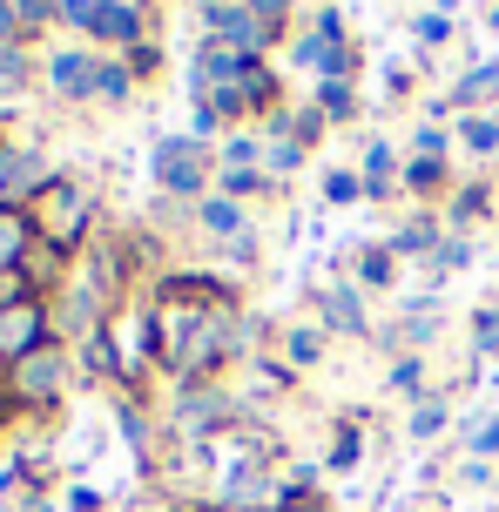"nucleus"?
<instances>
[{"mask_svg":"<svg viewBox=\"0 0 499 512\" xmlns=\"http://www.w3.org/2000/svg\"><path fill=\"white\" fill-rule=\"evenodd\" d=\"M439 243H446V230H439L432 216H419V223H405L385 250H392V256H425V263H432V250H439Z\"/></svg>","mask_w":499,"mask_h":512,"instance_id":"1a4fd4ad","label":"nucleus"},{"mask_svg":"<svg viewBox=\"0 0 499 512\" xmlns=\"http://www.w3.org/2000/svg\"><path fill=\"white\" fill-rule=\"evenodd\" d=\"M452 142H446V128L439 122H419V135H412V155H446Z\"/></svg>","mask_w":499,"mask_h":512,"instance_id":"cd10ccee","label":"nucleus"},{"mask_svg":"<svg viewBox=\"0 0 499 512\" xmlns=\"http://www.w3.org/2000/svg\"><path fill=\"white\" fill-rule=\"evenodd\" d=\"M48 81L68 95V102H88V95H95V54H81V48L54 54V61H48Z\"/></svg>","mask_w":499,"mask_h":512,"instance_id":"423d86ee","label":"nucleus"},{"mask_svg":"<svg viewBox=\"0 0 499 512\" xmlns=\"http://www.w3.org/2000/svg\"><path fill=\"white\" fill-rule=\"evenodd\" d=\"M358 196H365V182L351 169H324V203H358Z\"/></svg>","mask_w":499,"mask_h":512,"instance_id":"b1692460","label":"nucleus"},{"mask_svg":"<svg viewBox=\"0 0 499 512\" xmlns=\"http://www.w3.org/2000/svg\"><path fill=\"white\" fill-rule=\"evenodd\" d=\"M466 459H499V411H486V418H473L466 425Z\"/></svg>","mask_w":499,"mask_h":512,"instance_id":"a211bd4d","label":"nucleus"},{"mask_svg":"<svg viewBox=\"0 0 499 512\" xmlns=\"http://www.w3.org/2000/svg\"><path fill=\"white\" fill-rule=\"evenodd\" d=\"M499 95V61H479L473 75H459V88H452L446 102L452 108H473V102H493Z\"/></svg>","mask_w":499,"mask_h":512,"instance_id":"9d476101","label":"nucleus"},{"mask_svg":"<svg viewBox=\"0 0 499 512\" xmlns=\"http://www.w3.org/2000/svg\"><path fill=\"white\" fill-rule=\"evenodd\" d=\"M129 88H135L129 61H95V95H102V102H129Z\"/></svg>","mask_w":499,"mask_h":512,"instance_id":"f3484780","label":"nucleus"},{"mask_svg":"<svg viewBox=\"0 0 499 512\" xmlns=\"http://www.w3.org/2000/svg\"><path fill=\"white\" fill-rule=\"evenodd\" d=\"M311 34H317V41H344V14H338V7H317Z\"/></svg>","mask_w":499,"mask_h":512,"instance_id":"c85d7f7f","label":"nucleus"},{"mask_svg":"<svg viewBox=\"0 0 499 512\" xmlns=\"http://www.w3.org/2000/svg\"><path fill=\"white\" fill-rule=\"evenodd\" d=\"M54 371H61V358L41 351V364H27V391H54Z\"/></svg>","mask_w":499,"mask_h":512,"instance_id":"c756f323","label":"nucleus"},{"mask_svg":"<svg viewBox=\"0 0 499 512\" xmlns=\"http://www.w3.org/2000/svg\"><path fill=\"white\" fill-rule=\"evenodd\" d=\"M284 351H290V364H317L324 358V331H317V324H297V331L284 337Z\"/></svg>","mask_w":499,"mask_h":512,"instance_id":"5701e85b","label":"nucleus"},{"mask_svg":"<svg viewBox=\"0 0 499 512\" xmlns=\"http://www.w3.org/2000/svg\"><path fill=\"white\" fill-rule=\"evenodd\" d=\"M263 189H270L263 169H223V196H230V203H250V196H263Z\"/></svg>","mask_w":499,"mask_h":512,"instance_id":"4be33fe9","label":"nucleus"},{"mask_svg":"<svg viewBox=\"0 0 499 512\" xmlns=\"http://www.w3.org/2000/svg\"><path fill=\"white\" fill-rule=\"evenodd\" d=\"M196 223H203V236H216V243H237L243 230V203H230V196H203L196 203Z\"/></svg>","mask_w":499,"mask_h":512,"instance_id":"0eeeda50","label":"nucleus"},{"mask_svg":"<svg viewBox=\"0 0 499 512\" xmlns=\"http://www.w3.org/2000/svg\"><path fill=\"white\" fill-rule=\"evenodd\" d=\"M324 324H331L338 337H371L365 290H358V283H331V290H324Z\"/></svg>","mask_w":499,"mask_h":512,"instance_id":"20e7f679","label":"nucleus"},{"mask_svg":"<svg viewBox=\"0 0 499 512\" xmlns=\"http://www.w3.org/2000/svg\"><path fill=\"white\" fill-rule=\"evenodd\" d=\"M479 209H486V182H473V189H459V196H452V223L466 230V223H473Z\"/></svg>","mask_w":499,"mask_h":512,"instance_id":"a878e982","label":"nucleus"},{"mask_svg":"<svg viewBox=\"0 0 499 512\" xmlns=\"http://www.w3.org/2000/svg\"><path fill=\"white\" fill-rule=\"evenodd\" d=\"M358 452H365V445H358V432H338V445H331V472H351V465H358Z\"/></svg>","mask_w":499,"mask_h":512,"instance_id":"7c9ffc66","label":"nucleus"},{"mask_svg":"<svg viewBox=\"0 0 499 512\" xmlns=\"http://www.w3.org/2000/svg\"><path fill=\"white\" fill-rule=\"evenodd\" d=\"M459 142L493 162V155H499V115H459Z\"/></svg>","mask_w":499,"mask_h":512,"instance_id":"dca6fc26","label":"nucleus"},{"mask_svg":"<svg viewBox=\"0 0 499 512\" xmlns=\"http://www.w3.org/2000/svg\"><path fill=\"white\" fill-rule=\"evenodd\" d=\"M412 34H419V48H446L452 41V14H419Z\"/></svg>","mask_w":499,"mask_h":512,"instance_id":"393cba45","label":"nucleus"},{"mask_svg":"<svg viewBox=\"0 0 499 512\" xmlns=\"http://www.w3.org/2000/svg\"><path fill=\"white\" fill-rule=\"evenodd\" d=\"M358 182H365V203H385L398 182H405V169H398V149H392V142H378V135L365 142V169H358Z\"/></svg>","mask_w":499,"mask_h":512,"instance_id":"39448f33","label":"nucleus"},{"mask_svg":"<svg viewBox=\"0 0 499 512\" xmlns=\"http://www.w3.org/2000/svg\"><path fill=\"white\" fill-rule=\"evenodd\" d=\"M243 7H250V14H257V21L270 27V34H277V21H284V14L297 7V0H243Z\"/></svg>","mask_w":499,"mask_h":512,"instance_id":"2f4dec72","label":"nucleus"},{"mask_svg":"<svg viewBox=\"0 0 499 512\" xmlns=\"http://www.w3.org/2000/svg\"><path fill=\"white\" fill-rule=\"evenodd\" d=\"M446 425H452L446 398H419V405H412V438H439Z\"/></svg>","mask_w":499,"mask_h":512,"instance_id":"aec40b11","label":"nucleus"},{"mask_svg":"<svg viewBox=\"0 0 499 512\" xmlns=\"http://www.w3.org/2000/svg\"><path fill=\"white\" fill-rule=\"evenodd\" d=\"M61 14L95 34V41H115V48H135L142 41V7L135 0H61Z\"/></svg>","mask_w":499,"mask_h":512,"instance_id":"f257e3e1","label":"nucleus"},{"mask_svg":"<svg viewBox=\"0 0 499 512\" xmlns=\"http://www.w3.org/2000/svg\"><path fill=\"white\" fill-rule=\"evenodd\" d=\"M317 115L324 122H351L358 115V88L351 81H317Z\"/></svg>","mask_w":499,"mask_h":512,"instance_id":"4468645a","label":"nucleus"},{"mask_svg":"<svg viewBox=\"0 0 499 512\" xmlns=\"http://www.w3.org/2000/svg\"><path fill=\"white\" fill-rule=\"evenodd\" d=\"M156 182H162V189H176V196H196V203H203V182H210V169H203V142L169 135V142L156 149Z\"/></svg>","mask_w":499,"mask_h":512,"instance_id":"f03ea898","label":"nucleus"},{"mask_svg":"<svg viewBox=\"0 0 499 512\" xmlns=\"http://www.w3.org/2000/svg\"><path fill=\"white\" fill-rule=\"evenodd\" d=\"M452 7H459V0H432V14H452Z\"/></svg>","mask_w":499,"mask_h":512,"instance_id":"c9c22d12","label":"nucleus"},{"mask_svg":"<svg viewBox=\"0 0 499 512\" xmlns=\"http://www.w3.org/2000/svg\"><path fill=\"white\" fill-rule=\"evenodd\" d=\"M14 250H21V223H0V263H14Z\"/></svg>","mask_w":499,"mask_h":512,"instance_id":"473e14b6","label":"nucleus"},{"mask_svg":"<svg viewBox=\"0 0 499 512\" xmlns=\"http://www.w3.org/2000/svg\"><path fill=\"white\" fill-rule=\"evenodd\" d=\"M14 34V0H0V41Z\"/></svg>","mask_w":499,"mask_h":512,"instance_id":"72a5a7b5","label":"nucleus"},{"mask_svg":"<svg viewBox=\"0 0 499 512\" xmlns=\"http://www.w3.org/2000/svg\"><path fill=\"white\" fill-rule=\"evenodd\" d=\"M385 391H392V398H412V405L432 398V391H425V358H419V351H405V358L385 364Z\"/></svg>","mask_w":499,"mask_h":512,"instance_id":"6e6552de","label":"nucleus"},{"mask_svg":"<svg viewBox=\"0 0 499 512\" xmlns=\"http://www.w3.org/2000/svg\"><path fill=\"white\" fill-rule=\"evenodd\" d=\"M446 155H412V162H405V182H398V189H412V196H432V189H446Z\"/></svg>","mask_w":499,"mask_h":512,"instance_id":"9b49d317","label":"nucleus"},{"mask_svg":"<svg viewBox=\"0 0 499 512\" xmlns=\"http://www.w3.org/2000/svg\"><path fill=\"white\" fill-rule=\"evenodd\" d=\"M473 358H499V297L473 310Z\"/></svg>","mask_w":499,"mask_h":512,"instance_id":"6ab92c4d","label":"nucleus"},{"mask_svg":"<svg viewBox=\"0 0 499 512\" xmlns=\"http://www.w3.org/2000/svg\"><path fill=\"white\" fill-rule=\"evenodd\" d=\"M223 169H263V142L257 135H223Z\"/></svg>","mask_w":499,"mask_h":512,"instance_id":"412c9836","label":"nucleus"},{"mask_svg":"<svg viewBox=\"0 0 499 512\" xmlns=\"http://www.w3.org/2000/svg\"><path fill=\"white\" fill-rule=\"evenodd\" d=\"M203 27H210V41H223V48H243V54L270 48V27H263L243 0H210V7H203Z\"/></svg>","mask_w":499,"mask_h":512,"instance_id":"7ed1b4c3","label":"nucleus"},{"mask_svg":"<svg viewBox=\"0 0 499 512\" xmlns=\"http://www.w3.org/2000/svg\"><path fill=\"white\" fill-rule=\"evenodd\" d=\"M486 27H493V34H499V0H493V7H486Z\"/></svg>","mask_w":499,"mask_h":512,"instance_id":"f704fd0d","label":"nucleus"},{"mask_svg":"<svg viewBox=\"0 0 499 512\" xmlns=\"http://www.w3.org/2000/svg\"><path fill=\"white\" fill-rule=\"evenodd\" d=\"M473 243H466V236H446V243H439V250H432V263H425V277H459V270H473Z\"/></svg>","mask_w":499,"mask_h":512,"instance_id":"ddd939ff","label":"nucleus"},{"mask_svg":"<svg viewBox=\"0 0 499 512\" xmlns=\"http://www.w3.org/2000/svg\"><path fill=\"white\" fill-rule=\"evenodd\" d=\"M351 283H358V290H392V283H398V256L392 250H365Z\"/></svg>","mask_w":499,"mask_h":512,"instance_id":"2eb2a0df","label":"nucleus"},{"mask_svg":"<svg viewBox=\"0 0 499 512\" xmlns=\"http://www.w3.org/2000/svg\"><path fill=\"white\" fill-rule=\"evenodd\" d=\"M21 81H27L21 48H14V41H0V88H21Z\"/></svg>","mask_w":499,"mask_h":512,"instance_id":"bb28decb","label":"nucleus"},{"mask_svg":"<svg viewBox=\"0 0 499 512\" xmlns=\"http://www.w3.org/2000/svg\"><path fill=\"white\" fill-rule=\"evenodd\" d=\"M304 142H297V135H270V142H263V176L277 182V176H290V169H304Z\"/></svg>","mask_w":499,"mask_h":512,"instance_id":"f8f14e48","label":"nucleus"}]
</instances>
